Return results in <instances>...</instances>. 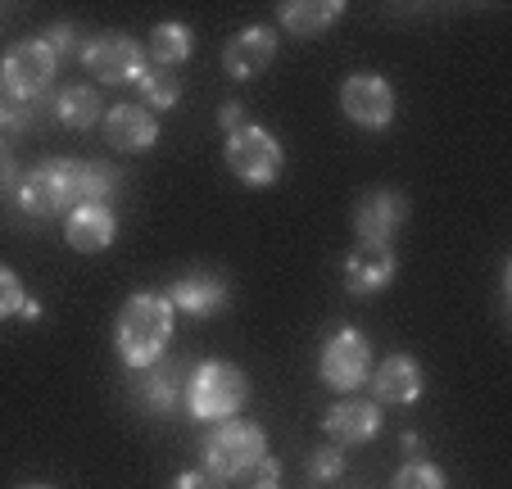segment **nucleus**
Listing matches in <instances>:
<instances>
[{
    "mask_svg": "<svg viewBox=\"0 0 512 489\" xmlns=\"http://www.w3.org/2000/svg\"><path fill=\"white\" fill-rule=\"evenodd\" d=\"M272 59H277V32L263 28V23L241 28L223 46V68H227V77H236V82H250V77L268 73Z\"/></svg>",
    "mask_w": 512,
    "mask_h": 489,
    "instance_id": "obj_12",
    "label": "nucleus"
},
{
    "mask_svg": "<svg viewBox=\"0 0 512 489\" xmlns=\"http://www.w3.org/2000/svg\"><path fill=\"white\" fill-rule=\"evenodd\" d=\"M408 213H413V204L404 191H390V186L368 191L354 209V236L368 240V245H390V236L408 222Z\"/></svg>",
    "mask_w": 512,
    "mask_h": 489,
    "instance_id": "obj_10",
    "label": "nucleus"
},
{
    "mask_svg": "<svg viewBox=\"0 0 512 489\" xmlns=\"http://www.w3.org/2000/svg\"><path fill=\"white\" fill-rule=\"evenodd\" d=\"M250 489H281V485H277V480H254Z\"/></svg>",
    "mask_w": 512,
    "mask_h": 489,
    "instance_id": "obj_33",
    "label": "nucleus"
},
{
    "mask_svg": "<svg viewBox=\"0 0 512 489\" xmlns=\"http://www.w3.org/2000/svg\"><path fill=\"white\" fill-rule=\"evenodd\" d=\"M118 236V218L109 204H78V209L68 213L64 222V240H68V250H78V254H100L109 250Z\"/></svg>",
    "mask_w": 512,
    "mask_h": 489,
    "instance_id": "obj_16",
    "label": "nucleus"
},
{
    "mask_svg": "<svg viewBox=\"0 0 512 489\" xmlns=\"http://www.w3.org/2000/svg\"><path fill=\"white\" fill-rule=\"evenodd\" d=\"M340 471H345V453L340 449H318V453H309V480H336Z\"/></svg>",
    "mask_w": 512,
    "mask_h": 489,
    "instance_id": "obj_27",
    "label": "nucleus"
},
{
    "mask_svg": "<svg viewBox=\"0 0 512 489\" xmlns=\"http://www.w3.org/2000/svg\"><path fill=\"white\" fill-rule=\"evenodd\" d=\"M23 299H28V290H23L19 272H14V268H5V263H0V317H19Z\"/></svg>",
    "mask_w": 512,
    "mask_h": 489,
    "instance_id": "obj_26",
    "label": "nucleus"
},
{
    "mask_svg": "<svg viewBox=\"0 0 512 489\" xmlns=\"http://www.w3.org/2000/svg\"><path fill=\"white\" fill-rule=\"evenodd\" d=\"M186 363L177 358H159V363L145 367V381H141V403L150 413H182L186 408Z\"/></svg>",
    "mask_w": 512,
    "mask_h": 489,
    "instance_id": "obj_17",
    "label": "nucleus"
},
{
    "mask_svg": "<svg viewBox=\"0 0 512 489\" xmlns=\"http://www.w3.org/2000/svg\"><path fill=\"white\" fill-rule=\"evenodd\" d=\"M381 403L368 399V394H345L340 403H331V413L322 417V426H327L331 440L340 444H368L372 435L381 431Z\"/></svg>",
    "mask_w": 512,
    "mask_h": 489,
    "instance_id": "obj_13",
    "label": "nucleus"
},
{
    "mask_svg": "<svg viewBox=\"0 0 512 489\" xmlns=\"http://www.w3.org/2000/svg\"><path fill=\"white\" fill-rule=\"evenodd\" d=\"M82 64L96 82H109V87H123V82H136L145 73V46L127 32H96V37L82 46Z\"/></svg>",
    "mask_w": 512,
    "mask_h": 489,
    "instance_id": "obj_8",
    "label": "nucleus"
},
{
    "mask_svg": "<svg viewBox=\"0 0 512 489\" xmlns=\"http://www.w3.org/2000/svg\"><path fill=\"white\" fill-rule=\"evenodd\" d=\"M227 299H232V290H227L223 277H213V272H186V277H177L173 286H168V304L191 317L223 313Z\"/></svg>",
    "mask_w": 512,
    "mask_h": 489,
    "instance_id": "obj_15",
    "label": "nucleus"
},
{
    "mask_svg": "<svg viewBox=\"0 0 512 489\" xmlns=\"http://www.w3.org/2000/svg\"><path fill=\"white\" fill-rule=\"evenodd\" d=\"M268 458V431L259 422H241V417H227V422H213V431L200 444V462L209 476L241 480L250 476L259 462Z\"/></svg>",
    "mask_w": 512,
    "mask_h": 489,
    "instance_id": "obj_2",
    "label": "nucleus"
},
{
    "mask_svg": "<svg viewBox=\"0 0 512 489\" xmlns=\"http://www.w3.org/2000/svg\"><path fill=\"white\" fill-rule=\"evenodd\" d=\"M399 272V259H395V245H368V240H358L354 250L345 259V290L358 299L377 295L395 281Z\"/></svg>",
    "mask_w": 512,
    "mask_h": 489,
    "instance_id": "obj_11",
    "label": "nucleus"
},
{
    "mask_svg": "<svg viewBox=\"0 0 512 489\" xmlns=\"http://www.w3.org/2000/svg\"><path fill=\"white\" fill-rule=\"evenodd\" d=\"M250 403V376L236 363H223V358H209L191 372L186 381V413L191 422H227Z\"/></svg>",
    "mask_w": 512,
    "mask_h": 489,
    "instance_id": "obj_3",
    "label": "nucleus"
},
{
    "mask_svg": "<svg viewBox=\"0 0 512 489\" xmlns=\"http://www.w3.org/2000/svg\"><path fill=\"white\" fill-rule=\"evenodd\" d=\"M368 367H372V340L358 331V326H340L336 336L322 345V358H318V376L322 385L340 394H354L358 385L368 381Z\"/></svg>",
    "mask_w": 512,
    "mask_h": 489,
    "instance_id": "obj_7",
    "label": "nucleus"
},
{
    "mask_svg": "<svg viewBox=\"0 0 512 489\" xmlns=\"http://www.w3.org/2000/svg\"><path fill=\"white\" fill-rule=\"evenodd\" d=\"M340 109H345L349 123L381 132V127L395 123V87L381 73H354L340 82Z\"/></svg>",
    "mask_w": 512,
    "mask_h": 489,
    "instance_id": "obj_9",
    "label": "nucleus"
},
{
    "mask_svg": "<svg viewBox=\"0 0 512 489\" xmlns=\"http://www.w3.org/2000/svg\"><path fill=\"white\" fill-rule=\"evenodd\" d=\"M136 96H141V109H173L177 100H182V77H177V68H159V64H145V73L132 82Z\"/></svg>",
    "mask_w": 512,
    "mask_h": 489,
    "instance_id": "obj_22",
    "label": "nucleus"
},
{
    "mask_svg": "<svg viewBox=\"0 0 512 489\" xmlns=\"http://www.w3.org/2000/svg\"><path fill=\"white\" fill-rule=\"evenodd\" d=\"M173 322H177V308L168 304V295L136 290V295L123 304L118 326H114L118 358H123L127 367H136V372L159 363V358H164V345L173 340Z\"/></svg>",
    "mask_w": 512,
    "mask_h": 489,
    "instance_id": "obj_1",
    "label": "nucleus"
},
{
    "mask_svg": "<svg viewBox=\"0 0 512 489\" xmlns=\"http://www.w3.org/2000/svg\"><path fill=\"white\" fill-rule=\"evenodd\" d=\"M277 19L295 37H318L345 19V5L340 0H286V5H277Z\"/></svg>",
    "mask_w": 512,
    "mask_h": 489,
    "instance_id": "obj_20",
    "label": "nucleus"
},
{
    "mask_svg": "<svg viewBox=\"0 0 512 489\" xmlns=\"http://www.w3.org/2000/svg\"><path fill=\"white\" fill-rule=\"evenodd\" d=\"M168 489H223V480L209 476V471L200 467V471H182V476H177Z\"/></svg>",
    "mask_w": 512,
    "mask_h": 489,
    "instance_id": "obj_29",
    "label": "nucleus"
},
{
    "mask_svg": "<svg viewBox=\"0 0 512 489\" xmlns=\"http://www.w3.org/2000/svg\"><path fill=\"white\" fill-rule=\"evenodd\" d=\"M390 489H449V480H445V471L435 467V462H426V458H408L404 467L395 471Z\"/></svg>",
    "mask_w": 512,
    "mask_h": 489,
    "instance_id": "obj_25",
    "label": "nucleus"
},
{
    "mask_svg": "<svg viewBox=\"0 0 512 489\" xmlns=\"http://www.w3.org/2000/svg\"><path fill=\"white\" fill-rule=\"evenodd\" d=\"M23 489H55V485H23Z\"/></svg>",
    "mask_w": 512,
    "mask_h": 489,
    "instance_id": "obj_34",
    "label": "nucleus"
},
{
    "mask_svg": "<svg viewBox=\"0 0 512 489\" xmlns=\"http://www.w3.org/2000/svg\"><path fill=\"white\" fill-rule=\"evenodd\" d=\"M19 209L28 218H59V213L78 209V177H73V159H46L19 177Z\"/></svg>",
    "mask_w": 512,
    "mask_h": 489,
    "instance_id": "obj_4",
    "label": "nucleus"
},
{
    "mask_svg": "<svg viewBox=\"0 0 512 489\" xmlns=\"http://www.w3.org/2000/svg\"><path fill=\"white\" fill-rule=\"evenodd\" d=\"M191 50H195V32L186 28V23H155V32H150V64H159V68H177V64H186L191 59Z\"/></svg>",
    "mask_w": 512,
    "mask_h": 489,
    "instance_id": "obj_21",
    "label": "nucleus"
},
{
    "mask_svg": "<svg viewBox=\"0 0 512 489\" xmlns=\"http://www.w3.org/2000/svg\"><path fill=\"white\" fill-rule=\"evenodd\" d=\"M19 163H14V154H0V195L5 191H19Z\"/></svg>",
    "mask_w": 512,
    "mask_h": 489,
    "instance_id": "obj_30",
    "label": "nucleus"
},
{
    "mask_svg": "<svg viewBox=\"0 0 512 489\" xmlns=\"http://www.w3.org/2000/svg\"><path fill=\"white\" fill-rule=\"evenodd\" d=\"M368 381H372V399H377L381 408H386V403L408 408V403L422 399L426 376H422V363H417L413 354H390V358H381L377 372H372Z\"/></svg>",
    "mask_w": 512,
    "mask_h": 489,
    "instance_id": "obj_14",
    "label": "nucleus"
},
{
    "mask_svg": "<svg viewBox=\"0 0 512 489\" xmlns=\"http://www.w3.org/2000/svg\"><path fill=\"white\" fill-rule=\"evenodd\" d=\"M73 177H78V204H105L118 191V168L100 159H73Z\"/></svg>",
    "mask_w": 512,
    "mask_h": 489,
    "instance_id": "obj_23",
    "label": "nucleus"
},
{
    "mask_svg": "<svg viewBox=\"0 0 512 489\" xmlns=\"http://www.w3.org/2000/svg\"><path fill=\"white\" fill-rule=\"evenodd\" d=\"M227 168L241 177L245 186H272L286 168V150L281 141L259 123H245L227 136Z\"/></svg>",
    "mask_w": 512,
    "mask_h": 489,
    "instance_id": "obj_6",
    "label": "nucleus"
},
{
    "mask_svg": "<svg viewBox=\"0 0 512 489\" xmlns=\"http://www.w3.org/2000/svg\"><path fill=\"white\" fill-rule=\"evenodd\" d=\"M105 141L114 145L118 154H141L159 141V123H155V114L141 105H114L105 114Z\"/></svg>",
    "mask_w": 512,
    "mask_h": 489,
    "instance_id": "obj_18",
    "label": "nucleus"
},
{
    "mask_svg": "<svg viewBox=\"0 0 512 489\" xmlns=\"http://www.w3.org/2000/svg\"><path fill=\"white\" fill-rule=\"evenodd\" d=\"M41 41H46V46L64 59V55H73V50H78V28H73L68 19H59V23H50V28L41 32Z\"/></svg>",
    "mask_w": 512,
    "mask_h": 489,
    "instance_id": "obj_28",
    "label": "nucleus"
},
{
    "mask_svg": "<svg viewBox=\"0 0 512 489\" xmlns=\"http://www.w3.org/2000/svg\"><path fill=\"white\" fill-rule=\"evenodd\" d=\"M218 123H223V127H227V136H232L236 127H245V109L236 105V100H227V105L218 109Z\"/></svg>",
    "mask_w": 512,
    "mask_h": 489,
    "instance_id": "obj_31",
    "label": "nucleus"
},
{
    "mask_svg": "<svg viewBox=\"0 0 512 489\" xmlns=\"http://www.w3.org/2000/svg\"><path fill=\"white\" fill-rule=\"evenodd\" d=\"M46 114V100H10L0 96V154H14V141Z\"/></svg>",
    "mask_w": 512,
    "mask_h": 489,
    "instance_id": "obj_24",
    "label": "nucleus"
},
{
    "mask_svg": "<svg viewBox=\"0 0 512 489\" xmlns=\"http://www.w3.org/2000/svg\"><path fill=\"white\" fill-rule=\"evenodd\" d=\"M19 317H28V322H37V317H41V304H37V299H23Z\"/></svg>",
    "mask_w": 512,
    "mask_h": 489,
    "instance_id": "obj_32",
    "label": "nucleus"
},
{
    "mask_svg": "<svg viewBox=\"0 0 512 489\" xmlns=\"http://www.w3.org/2000/svg\"><path fill=\"white\" fill-rule=\"evenodd\" d=\"M55 73H59V55L41 37H28V41H19V46L5 50L0 87H5L10 100H46Z\"/></svg>",
    "mask_w": 512,
    "mask_h": 489,
    "instance_id": "obj_5",
    "label": "nucleus"
},
{
    "mask_svg": "<svg viewBox=\"0 0 512 489\" xmlns=\"http://www.w3.org/2000/svg\"><path fill=\"white\" fill-rule=\"evenodd\" d=\"M50 114H55V123L68 127V132H87V127H96L100 118H105V109H100L96 87H87V82H68L64 91H55Z\"/></svg>",
    "mask_w": 512,
    "mask_h": 489,
    "instance_id": "obj_19",
    "label": "nucleus"
}]
</instances>
